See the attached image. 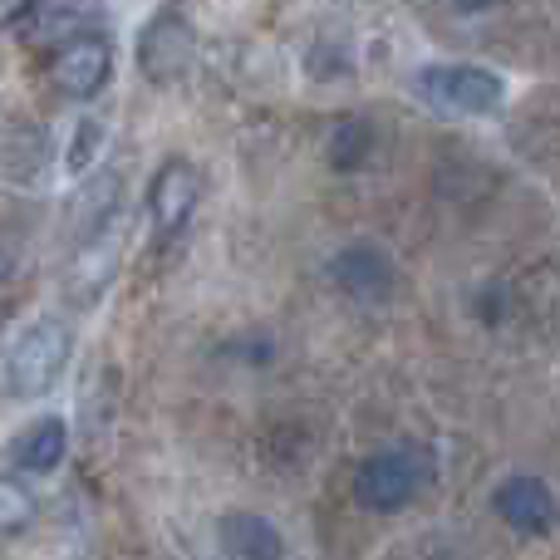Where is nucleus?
<instances>
[{"mask_svg": "<svg viewBox=\"0 0 560 560\" xmlns=\"http://www.w3.org/2000/svg\"><path fill=\"white\" fill-rule=\"evenodd\" d=\"M329 285L354 305H388L398 295V261L374 242H349L329 256Z\"/></svg>", "mask_w": 560, "mask_h": 560, "instance_id": "obj_7", "label": "nucleus"}, {"mask_svg": "<svg viewBox=\"0 0 560 560\" xmlns=\"http://www.w3.org/2000/svg\"><path fill=\"white\" fill-rule=\"evenodd\" d=\"M413 89L457 118H492L506 104V79L482 65H423L413 74Z\"/></svg>", "mask_w": 560, "mask_h": 560, "instance_id": "obj_4", "label": "nucleus"}, {"mask_svg": "<svg viewBox=\"0 0 560 560\" xmlns=\"http://www.w3.org/2000/svg\"><path fill=\"white\" fill-rule=\"evenodd\" d=\"M497 5H506V0H453V10H463V15H487Z\"/></svg>", "mask_w": 560, "mask_h": 560, "instance_id": "obj_16", "label": "nucleus"}, {"mask_svg": "<svg viewBox=\"0 0 560 560\" xmlns=\"http://www.w3.org/2000/svg\"><path fill=\"white\" fill-rule=\"evenodd\" d=\"M197 202H202V167H197L192 158H167V163L153 173L148 197H143L153 242H173V236L192 222Z\"/></svg>", "mask_w": 560, "mask_h": 560, "instance_id": "obj_5", "label": "nucleus"}, {"mask_svg": "<svg viewBox=\"0 0 560 560\" xmlns=\"http://www.w3.org/2000/svg\"><path fill=\"white\" fill-rule=\"evenodd\" d=\"M49 79H55V89L65 98H94L108 89V79H114V39L98 35V30H89V35H74L65 39V45L49 49Z\"/></svg>", "mask_w": 560, "mask_h": 560, "instance_id": "obj_8", "label": "nucleus"}, {"mask_svg": "<svg viewBox=\"0 0 560 560\" xmlns=\"http://www.w3.org/2000/svg\"><path fill=\"white\" fill-rule=\"evenodd\" d=\"M65 453H69V423L55 413L35 418V423H25L15 438H10V467H15L20 477L59 472Z\"/></svg>", "mask_w": 560, "mask_h": 560, "instance_id": "obj_10", "label": "nucleus"}, {"mask_svg": "<svg viewBox=\"0 0 560 560\" xmlns=\"http://www.w3.org/2000/svg\"><path fill=\"white\" fill-rule=\"evenodd\" d=\"M39 522V492L20 472L0 477V541H15Z\"/></svg>", "mask_w": 560, "mask_h": 560, "instance_id": "obj_14", "label": "nucleus"}, {"mask_svg": "<svg viewBox=\"0 0 560 560\" xmlns=\"http://www.w3.org/2000/svg\"><path fill=\"white\" fill-rule=\"evenodd\" d=\"M192 65H197V25L177 0H167L138 30V74L158 89H173L192 74Z\"/></svg>", "mask_w": 560, "mask_h": 560, "instance_id": "obj_3", "label": "nucleus"}, {"mask_svg": "<svg viewBox=\"0 0 560 560\" xmlns=\"http://www.w3.org/2000/svg\"><path fill=\"white\" fill-rule=\"evenodd\" d=\"M217 541H222L226 560H285V536L261 512H222Z\"/></svg>", "mask_w": 560, "mask_h": 560, "instance_id": "obj_11", "label": "nucleus"}, {"mask_svg": "<svg viewBox=\"0 0 560 560\" xmlns=\"http://www.w3.org/2000/svg\"><path fill=\"white\" fill-rule=\"evenodd\" d=\"M124 252H128V212L118 207V212L104 217L98 226L79 232L74 261H69V295L74 300L104 295L108 280H114L118 266H124Z\"/></svg>", "mask_w": 560, "mask_h": 560, "instance_id": "obj_6", "label": "nucleus"}, {"mask_svg": "<svg viewBox=\"0 0 560 560\" xmlns=\"http://www.w3.org/2000/svg\"><path fill=\"white\" fill-rule=\"evenodd\" d=\"M433 482H438V457L418 443H394L369 453L354 467V502L364 512L394 516L404 506H413Z\"/></svg>", "mask_w": 560, "mask_h": 560, "instance_id": "obj_1", "label": "nucleus"}, {"mask_svg": "<svg viewBox=\"0 0 560 560\" xmlns=\"http://www.w3.org/2000/svg\"><path fill=\"white\" fill-rule=\"evenodd\" d=\"M492 512L502 516V526H512L516 536H556L560 497L546 477L512 472L492 487Z\"/></svg>", "mask_w": 560, "mask_h": 560, "instance_id": "obj_9", "label": "nucleus"}, {"mask_svg": "<svg viewBox=\"0 0 560 560\" xmlns=\"http://www.w3.org/2000/svg\"><path fill=\"white\" fill-rule=\"evenodd\" d=\"M39 0H0V30H20L30 15H35Z\"/></svg>", "mask_w": 560, "mask_h": 560, "instance_id": "obj_15", "label": "nucleus"}, {"mask_svg": "<svg viewBox=\"0 0 560 560\" xmlns=\"http://www.w3.org/2000/svg\"><path fill=\"white\" fill-rule=\"evenodd\" d=\"M74 335L59 315H35L15 329V339L5 345V394L10 398H45L59 384L69 364Z\"/></svg>", "mask_w": 560, "mask_h": 560, "instance_id": "obj_2", "label": "nucleus"}, {"mask_svg": "<svg viewBox=\"0 0 560 560\" xmlns=\"http://www.w3.org/2000/svg\"><path fill=\"white\" fill-rule=\"evenodd\" d=\"M374 148H378V128L359 114H345V118H335L325 133V163H329V173L354 177L369 167Z\"/></svg>", "mask_w": 560, "mask_h": 560, "instance_id": "obj_12", "label": "nucleus"}, {"mask_svg": "<svg viewBox=\"0 0 560 560\" xmlns=\"http://www.w3.org/2000/svg\"><path fill=\"white\" fill-rule=\"evenodd\" d=\"M104 143H108V124H104V118H94V114H84L74 128H69V138H65V158H59V167H65L69 177H79V183H84L89 173H98Z\"/></svg>", "mask_w": 560, "mask_h": 560, "instance_id": "obj_13", "label": "nucleus"}, {"mask_svg": "<svg viewBox=\"0 0 560 560\" xmlns=\"http://www.w3.org/2000/svg\"><path fill=\"white\" fill-rule=\"evenodd\" d=\"M5 271H10V256H5V252H0V276H5Z\"/></svg>", "mask_w": 560, "mask_h": 560, "instance_id": "obj_17", "label": "nucleus"}]
</instances>
